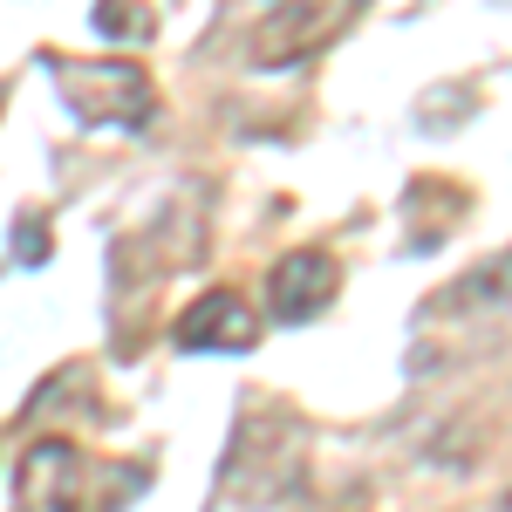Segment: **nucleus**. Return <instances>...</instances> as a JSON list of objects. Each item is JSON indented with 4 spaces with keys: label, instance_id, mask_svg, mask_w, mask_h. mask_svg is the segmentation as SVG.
Returning <instances> with one entry per match:
<instances>
[{
    "label": "nucleus",
    "instance_id": "obj_5",
    "mask_svg": "<svg viewBox=\"0 0 512 512\" xmlns=\"http://www.w3.org/2000/svg\"><path fill=\"white\" fill-rule=\"evenodd\" d=\"M335 294H342V267L321 246H294V253H280L274 267H267V315L287 321V328L328 315Z\"/></svg>",
    "mask_w": 512,
    "mask_h": 512
},
{
    "label": "nucleus",
    "instance_id": "obj_4",
    "mask_svg": "<svg viewBox=\"0 0 512 512\" xmlns=\"http://www.w3.org/2000/svg\"><path fill=\"white\" fill-rule=\"evenodd\" d=\"M355 7H362V0H287V7H274V14L253 28V62H260V69H294V62L321 55L328 41L349 28Z\"/></svg>",
    "mask_w": 512,
    "mask_h": 512
},
{
    "label": "nucleus",
    "instance_id": "obj_1",
    "mask_svg": "<svg viewBox=\"0 0 512 512\" xmlns=\"http://www.w3.org/2000/svg\"><path fill=\"white\" fill-rule=\"evenodd\" d=\"M219 485L239 506H280L301 499L308 485V424L301 410H287L280 396H246L219 458Z\"/></svg>",
    "mask_w": 512,
    "mask_h": 512
},
{
    "label": "nucleus",
    "instance_id": "obj_6",
    "mask_svg": "<svg viewBox=\"0 0 512 512\" xmlns=\"http://www.w3.org/2000/svg\"><path fill=\"white\" fill-rule=\"evenodd\" d=\"M171 342L192 355H246L260 342V308L239 294V287H205L192 308L178 315Z\"/></svg>",
    "mask_w": 512,
    "mask_h": 512
},
{
    "label": "nucleus",
    "instance_id": "obj_8",
    "mask_svg": "<svg viewBox=\"0 0 512 512\" xmlns=\"http://www.w3.org/2000/svg\"><path fill=\"white\" fill-rule=\"evenodd\" d=\"M96 35L144 48V41H158V21H151V7H144V0H96Z\"/></svg>",
    "mask_w": 512,
    "mask_h": 512
},
{
    "label": "nucleus",
    "instance_id": "obj_10",
    "mask_svg": "<svg viewBox=\"0 0 512 512\" xmlns=\"http://www.w3.org/2000/svg\"><path fill=\"white\" fill-rule=\"evenodd\" d=\"M506 512H512V492H506Z\"/></svg>",
    "mask_w": 512,
    "mask_h": 512
},
{
    "label": "nucleus",
    "instance_id": "obj_7",
    "mask_svg": "<svg viewBox=\"0 0 512 512\" xmlns=\"http://www.w3.org/2000/svg\"><path fill=\"white\" fill-rule=\"evenodd\" d=\"M444 294H451V301H444L451 315H465V308H506V301H512V253L485 260L478 274H465L458 287H444Z\"/></svg>",
    "mask_w": 512,
    "mask_h": 512
},
{
    "label": "nucleus",
    "instance_id": "obj_9",
    "mask_svg": "<svg viewBox=\"0 0 512 512\" xmlns=\"http://www.w3.org/2000/svg\"><path fill=\"white\" fill-rule=\"evenodd\" d=\"M21 260H28V267H41V260H48V219H41V212H28V219H21Z\"/></svg>",
    "mask_w": 512,
    "mask_h": 512
},
{
    "label": "nucleus",
    "instance_id": "obj_3",
    "mask_svg": "<svg viewBox=\"0 0 512 512\" xmlns=\"http://www.w3.org/2000/svg\"><path fill=\"white\" fill-rule=\"evenodd\" d=\"M48 69H55V89H62V103H69V117L89 123V130H144V123L158 117V89L151 76L137 69V62H89V55H48Z\"/></svg>",
    "mask_w": 512,
    "mask_h": 512
},
{
    "label": "nucleus",
    "instance_id": "obj_2",
    "mask_svg": "<svg viewBox=\"0 0 512 512\" xmlns=\"http://www.w3.org/2000/svg\"><path fill=\"white\" fill-rule=\"evenodd\" d=\"M130 492H144V472H96L69 437H41L14 465V512H110Z\"/></svg>",
    "mask_w": 512,
    "mask_h": 512
}]
</instances>
